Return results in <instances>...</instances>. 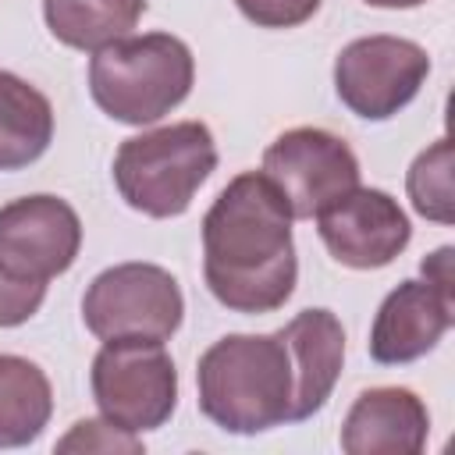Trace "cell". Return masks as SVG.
<instances>
[{
  "label": "cell",
  "mask_w": 455,
  "mask_h": 455,
  "mask_svg": "<svg viewBox=\"0 0 455 455\" xmlns=\"http://www.w3.org/2000/svg\"><path fill=\"white\" fill-rule=\"evenodd\" d=\"M405 188L412 199V210L434 224H451L455 220V199H451V139L441 135L434 146H427L409 174Z\"/></svg>",
  "instance_id": "e0dca14e"
},
{
  "label": "cell",
  "mask_w": 455,
  "mask_h": 455,
  "mask_svg": "<svg viewBox=\"0 0 455 455\" xmlns=\"http://www.w3.org/2000/svg\"><path fill=\"white\" fill-rule=\"evenodd\" d=\"M53 416L50 377L25 355L0 352V448L32 444Z\"/></svg>",
  "instance_id": "9a60e30c"
},
{
  "label": "cell",
  "mask_w": 455,
  "mask_h": 455,
  "mask_svg": "<svg viewBox=\"0 0 455 455\" xmlns=\"http://www.w3.org/2000/svg\"><path fill=\"white\" fill-rule=\"evenodd\" d=\"M82 320L100 341H167L185 320V295L156 263H117L92 277L82 295Z\"/></svg>",
  "instance_id": "8992f818"
},
{
  "label": "cell",
  "mask_w": 455,
  "mask_h": 455,
  "mask_svg": "<svg viewBox=\"0 0 455 455\" xmlns=\"http://www.w3.org/2000/svg\"><path fill=\"white\" fill-rule=\"evenodd\" d=\"M57 451H142V441L110 419H78L57 441Z\"/></svg>",
  "instance_id": "ac0fdd59"
},
{
  "label": "cell",
  "mask_w": 455,
  "mask_h": 455,
  "mask_svg": "<svg viewBox=\"0 0 455 455\" xmlns=\"http://www.w3.org/2000/svg\"><path fill=\"white\" fill-rule=\"evenodd\" d=\"M192 50L171 32L124 36L89 60V92L96 107L121 124H153L192 92Z\"/></svg>",
  "instance_id": "3957f363"
},
{
  "label": "cell",
  "mask_w": 455,
  "mask_h": 455,
  "mask_svg": "<svg viewBox=\"0 0 455 455\" xmlns=\"http://www.w3.org/2000/svg\"><path fill=\"white\" fill-rule=\"evenodd\" d=\"M451 323H455V295L441 291L427 277L423 281L409 277L384 295L370 327V355L380 366L412 363L430 348H437V341Z\"/></svg>",
  "instance_id": "8fae6325"
},
{
  "label": "cell",
  "mask_w": 455,
  "mask_h": 455,
  "mask_svg": "<svg viewBox=\"0 0 455 455\" xmlns=\"http://www.w3.org/2000/svg\"><path fill=\"white\" fill-rule=\"evenodd\" d=\"M199 409L228 434H263L288 423L291 412V355L281 331L224 334L196 366Z\"/></svg>",
  "instance_id": "7a4b0ae2"
},
{
  "label": "cell",
  "mask_w": 455,
  "mask_h": 455,
  "mask_svg": "<svg viewBox=\"0 0 455 455\" xmlns=\"http://www.w3.org/2000/svg\"><path fill=\"white\" fill-rule=\"evenodd\" d=\"M217 167V142L203 121H178L132 135L114 153L121 199L156 220L181 217Z\"/></svg>",
  "instance_id": "277c9868"
},
{
  "label": "cell",
  "mask_w": 455,
  "mask_h": 455,
  "mask_svg": "<svg viewBox=\"0 0 455 455\" xmlns=\"http://www.w3.org/2000/svg\"><path fill=\"white\" fill-rule=\"evenodd\" d=\"M427 437L430 412L409 387L363 391L341 423V451L348 455H419Z\"/></svg>",
  "instance_id": "7c38bea8"
},
{
  "label": "cell",
  "mask_w": 455,
  "mask_h": 455,
  "mask_svg": "<svg viewBox=\"0 0 455 455\" xmlns=\"http://www.w3.org/2000/svg\"><path fill=\"white\" fill-rule=\"evenodd\" d=\"M53 142V107L25 78L0 71V171L36 164Z\"/></svg>",
  "instance_id": "5bb4252c"
},
{
  "label": "cell",
  "mask_w": 455,
  "mask_h": 455,
  "mask_svg": "<svg viewBox=\"0 0 455 455\" xmlns=\"http://www.w3.org/2000/svg\"><path fill=\"white\" fill-rule=\"evenodd\" d=\"M291 210L263 171L231 178L203 217V277L231 313H274L299 281Z\"/></svg>",
  "instance_id": "6da1fadb"
},
{
  "label": "cell",
  "mask_w": 455,
  "mask_h": 455,
  "mask_svg": "<svg viewBox=\"0 0 455 455\" xmlns=\"http://www.w3.org/2000/svg\"><path fill=\"white\" fill-rule=\"evenodd\" d=\"M430 75V57L402 36L352 39L334 60L338 100L363 121H387L409 107Z\"/></svg>",
  "instance_id": "52a82bcc"
},
{
  "label": "cell",
  "mask_w": 455,
  "mask_h": 455,
  "mask_svg": "<svg viewBox=\"0 0 455 455\" xmlns=\"http://www.w3.org/2000/svg\"><path fill=\"white\" fill-rule=\"evenodd\" d=\"M89 384L100 416L128 434L164 427L178 405V370L164 341H103L92 359Z\"/></svg>",
  "instance_id": "5b68a950"
},
{
  "label": "cell",
  "mask_w": 455,
  "mask_h": 455,
  "mask_svg": "<svg viewBox=\"0 0 455 455\" xmlns=\"http://www.w3.org/2000/svg\"><path fill=\"white\" fill-rule=\"evenodd\" d=\"M316 231L327 252L352 270H380L402 256L412 238V224L398 199L380 188H352L316 217Z\"/></svg>",
  "instance_id": "30bf717a"
},
{
  "label": "cell",
  "mask_w": 455,
  "mask_h": 455,
  "mask_svg": "<svg viewBox=\"0 0 455 455\" xmlns=\"http://www.w3.org/2000/svg\"><path fill=\"white\" fill-rule=\"evenodd\" d=\"M455 249L451 245H441V249H434L430 256H423V263H419V270H423V277L430 281V284H437L441 291H451L455 295Z\"/></svg>",
  "instance_id": "44dd1931"
},
{
  "label": "cell",
  "mask_w": 455,
  "mask_h": 455,
  "mask_svg": "<svg viewBox=\"0 0 455 455\" xmlns=\"http://www.w3.org/2000/svg\"><path fill=\"white\" fill-rule=\"evenodd\" d=\"M46 299V281H25L0 267V327H18L39 313Z\"/></svg>",
  "instance_id": "d6986e66"
},
{
  "label": "cell",
  "mask_w": 455,
  "mask_h": 455,
  "mask_svg": "<svg viewBox=\"0 0 455 455\" xmlns=\"http://www.w3.org/2000/svg\"><path fill=\"white\" fill-rule=\"evenodd\" d=\"M281 338L291 355V380H295L288 423H302L327 405L341 377L345 331L331 309H302L281 327Z\"/></svg>",
  "instance_id": "4fadbf2b"
},
{
  "label": "cell",
  "mask_w": 455,
  "mask_h": 455,
  "mask_svg": "<svg viewBox=\"0 0 455 455\" xmlns=\"http://www.w3.org/2000/svg\"><path fill=\"white\" fill-rule=\"evenodd\" d=\"M146 11V0H43L46 28L71 50L96 53L114 39H124Z\"/></svg>",
  "instance_id": "2e32d148"
},
{
  "label": "cell",
  "mask_w": 455,
  "mask_h": 455,
  "mask_svg": "<svg viewBox=\"0 0 455 455\" xmlns=\"http://www.w3.org/2000/svg\"><path fill=\"white\" fill-rule=\"evenodd\" d=\"M82 220L71 203L50 192L0 206V267L25 281H50L78 259Z\"/></svg>",
  "instance_id": "9c48e42d"
},
{
  "label": "cell",
  "mask_w": 455,
  "mask_h": 455,
  "mask_svg": "<svg viewBox=\"0 0 455 455\" xmlns=\"http://www.w3.org/2000/svg\"><path fill=\"white\" fill-rule=\"evenodd\" d=\"M284 196L295 220H313L359 185L352 146L327 128H291L263 149L259 167Z\"/></svg>",
  "instance_id": "ba28073f"
},
{
  "label": "cell",
  "mask_w": 455,
  "mask_h": 455,
  "mask_svg": "<svg viewBox=\"0 0 455 455\" xmlns=\"http://www.w3.org/2000/svg\"><path fill=\"white\" fill-rule=\"evenodd\" d=\"M235 4L259 28H295L320 11V0H235Z\"/></svg>",
  "instance_id": "ffe728a7"
},
{
  "label": "cell",
  "mask_w": 455,
  "mask_h": 455,
  "mask_svg": "<svg viewBox=\"0 0 455 455\" xmlns=\"http://www.w3.org/2000/svg\"><path fill=\"white\" fill-rule=\"evenodd\" d=\"M370 7H391V11H409V7H419L427 0H366Z\"/></svg>",
  "instance_id": "7402d4cb"
}]
</instances>
